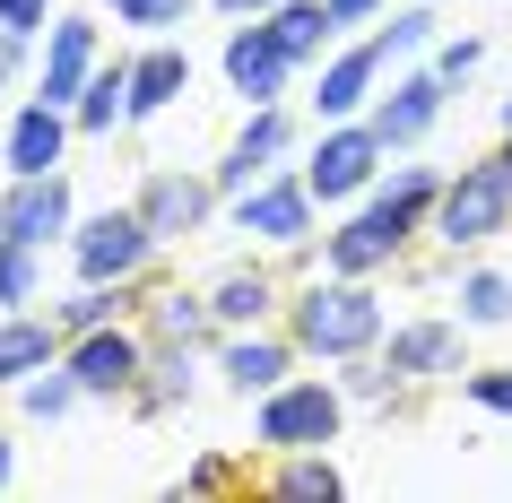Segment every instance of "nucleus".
I'll return each instance as SVG.
<instances>
[{
	"instance_id": "obj_10",
	"label": "nucleus",
	"mask_w": 512,
	"mask_h": 503,
	"mask_svg": "<svg viewBox=\"0 0 512 503\" xmlns=\"http://www.w3.org/2000/svg\"><path fill=\"white\" fill-rule=\"evenodd\" d=\"M217 79H226V96H243V105H287L296 79H304V61L278 44L270 18H235L226 44H217Z\"/></svg>"
},
{
	"instance_id": "obj_41",
	"label": "nucleus",
	"mask_w": 512,
	"mask_h": 503,
	"mask_svg": "<svg viewBox=\"0 0 512 503\" xmlns=\"http://www.w3.org/2000/svg\"><path fill=\"white\" fill-rule=\"evenodd\" d=\"M9 486H18V443L0 434V495H9Z\"/></svg>"
},
{
	"instance_id": "obj_17",
	"label": "nucleus",
	"mask_w": 512,
	"mask_h": 503,
	"mask_svg": "<svg viewBox=\"0 0 512 503\" xmlns=\"http://www.w3.org/2000/svg\"><path fill=\"white\" fill-rule=\"evenodd\" d=\"M96 61H105V27L87 18V9H61L44 44H35V96L44 105H79V87L96 79Z\"/></svg>"
},
{
	"instance_id": "obj_13",
	"label": "nucleus",
	"mask_w": 512,
	"mask_h": 503,
	"mask_svg": "<svg viewBox=\"0 0 512 503\" xmlns=\"http://www.w3.org/2000/svg\"><path fill=\"white\" fill-rule=\"evenodd\" d=\"M61 365H70V382L87 391V408H122L139 382V365H148V321H105V330H87V339L61 347Z\"/></svg>"
},
{
	"instance_id": "obj_32",
	"label": "nucleus",
	"mask_w": 512,
	"mask_h": 503,
	"mask_svg": "<svg viewBox=\"0 0 512 503\" xmlns=\"http://www.w3.org/2000/svg\"><path fill=\"white\" fill-rule=\"evenodd\" d=\"M243 486H252V469H243L235 451H200V460H183V477L165 495L183 503V495H243Z\"/></svg>"
},
{
	"instance_id": "obj_2",
	"label": "nucleus",
	"mask_w": 512,
	"mask_h": 503,
	"mask_svg": "<svg viewBox=\"0 0 512 503\" xmlns=\"http://www.w3.org/2000/svg\"><path fill=\"white\" fill-rule=\"evenodd\" d=\"M348 391H339V373H287L278 391L252 399V451L278 460V451H330L348 434Z\"/></svg>"
},
{
	"instance_id": "obj_15",
	"label": "nucleus",
	"mask_w": 512,
	"mask_h": 503,
	"mask_svg": "<svg viewBox=\"0 0 512 503\" xmlns=\"http://www.w3.org/2000/svg\"><path fill=\"white\" fill-rule=\"evenodd\" d=\"M382 79H391L382 44H374V35H348V44H330V53L313 61V96H304V113H313V122H356V113H374Z\"/></svg>"
},
{
	"instance_id": "obj_20",
	"label": "nucleus",
	"mask_w": 512,
	"mask_h": 503,
	"mask_svg": "<svg viewBox=\"0 0 512 503\" xmlns=\"http://www.w3.org/2000/svg\"><path fill=\"white\" fill-rule=\"evenodd\" d=\"M209 313H217V330H261V321L287 313V278H278L270 261L217 269V278H209Z\"/></svg>"
},
{
	"instance_id": "obj_12",
	"label": "nucleus",
	"mask_w": 512,
	"mask_h": 503,
	"mask_svg": "<svg viewBox=\"0 0 512 503\" xmlns=\"http://www.w3.org/2000/svg\"><path fill=\"white\" fill-rule=\"evenodd\" d=\"M278 165H304V122L287 105H243V131L217 148V191L235 200V191H252L261 174H278Z\"/></svg>"
},
{
	"instance_id": "obj_36",
	"label": "nucleus",
	"mask_w": 512,
	"mask_h": 503,
	"mask_svg": "<svg viewBox=\"0 0 512 503\" xmlns=\"http://www.w3.org/2000/svg\"><path fill=\"white\" fill-rule=\"evenodd\" d=\"M426 61H434V70H443L452 87H469V79L486 70V35H443V44H434Z\"/></svg>"
},
{
	"instance_id": "obj_11",
	"label": "nucleus",
	"mask_w": 512,
	"mask_h": 503,
	"mask_svg": "<svg viewBox=\"0 0 512 503\" xmlns=\"http://www.w3.org/2000/svg\"><path fill=\"white\" fill-rule=\"evenodd\" d=\"M452 96H460V87L443 79L434 61H408V70H391V79H382V96H374V113H365V122L382 131V148H391V157H408V148H426V139H434V122L452 113Z\"/></svg>"
},
{
	"instance_id": "obj_28",
	"label": "nucleus",
	"mask_w": 512,
	"mask_h": 503,
	"mask_svg": "<svg viewBox=\"0 0 512 503\" xmlns=\"http://www.w3.org/2000/svg\"><path fill=\"white\" fill-rule=\"evenodd\" d=\"M452 304H460V321H469V330H504V321H512V278H504L495 261H460Z\"/></svg>"
},
{
	"instance_id": "obj_38",
	"label": "nucleus",
	"mask_w": 512,
	"mask_h": 503,
	"mask_svg": "<svg viewBox=\"0 0 512 503\" xmlns=\"http://www.w3.org/2000/svg\"><path fill=\"white\" fill-rule=\"evenodd\" d=\"M330 9V35H339V44H348V35H365L382 18V9H391V0H322Z\"/></svg>"
},
{
	"instance_id": "obj_22",
	"label": "nucleus",
	"mask_w": 512,
	"mask_h": 503,
	"mask_svg": "<svg viewBox=\"0 0 512 503\" xmlns=\"http://www.w3.org/2000/svg\"><path fill=\"white\" fill-rule=\"evenodd\" d=\"M61 330L53 313L35 304V313H0V391H18V382H35V373H53L61 365Z\"/></svg>"
},
{
	"instance_id": "obj_29",
	"label": "nucleus",
	"mask_w": 512,
	"mask_h": 503,
	"mask_svg": "<svg viewBox=\"0 0 512 503\" xmlns=\"http://www.w3.org/2000/svg\"><path fill=\"white\" fill-rule=\"evenodd\" d=\"M270 27H278V44H287L304 70H313V61L339 44V35H330V9H322V0H278V9H270Z\"/></svg>"
},
{
	"instance_id": "obj_4",
	"label": "nucleus",
	"mask_w": 512,
	"mask_h": 503,
	"mask_svg": "<svg viewBox=\"0 0 512 503\" xmlns=\"http://www.w3.org/2000/svg\"><path fill=\"white\" fill-rule=\"evenodd\" d=\"M426 235L452 252V261H469V252H486L495 235H512V174L495 157L460 165V174H443V200H434Z\"/></svg>"
},
{
	"instance_id": "obj_14",
	"label": "nucleus",
	"mask_w": 512,
	"mask_h": 503,
	"mask_svg": "<svg viewBox=\"0 0 512 503\" xmlns=\"http://www.w3.org/2000/svg\"><path fill=\"white\" fill-rule=\"evenodd\" d=\"M209 373H217V391H235L243 408L261 391H278L287 373H304V347L287 339V321H261V330H226V339L209 347Z\"/></svg>"
},
{
	"instance_id": "obj_37",
	"label": "nucleus",
	"mask_w": 512,
	"mask_h": 503,
	"mask_svg": "<svg viewBox=\"0 0 512 503\" xmlns=\"http://www.w3.org/2000/svg\"><path fill=\"white\" fill-rule=\"evenodd\" d=\"M53 18H61L53 0H0V27L18 35V44H44V27H53Z\"/></svg>"
},
{
	"instance_id": "obj_16",
	"label": "nucleus",
	"mask_w": 512,
	"mask_h": 503,
	"mask_svg": "<svg viewBox=\"0 0 512 503\" xmlns=\"http://www.w3.org/2000/svg\"><path fill=\"white\" fill-rule=\"evenodd\" d=\"M79 226V200H70V174H0V243H35V252H61Z\"/></svg>"
},
{
	"instance_id": "obj_9",
	"label": "nucleus",
	"mask_w": 512,
	"mask_h": 503,
	"mask_svg": "<svg viewBox=\"0 0 512 503\" xmlns=\"http://www.w3.org/2000/svg\"><path fill=\"white\" fill-rule=\"evenodd\" d=\"M131 209L157 226V243L174 252V243L191 235H217L226 226V191H217V174H191V165H148L131 191Z\"/></svg>"
},
{
	"instance_id": "obj_39",
	"label": "nucleus",
	"mask_w": 512,
	"mask_h": 503,
	"mask_svg": "<svg viewBox=\"0 0 512 503\" xmlns=\"http://www.w3.org/2000/svg\"><path fill=\"white\" fill-rule=\"evenodd\" d=\"M27 53H35V44H18V35L0 27V87H18V70H27Z\"/></svg>"
},
{
	"instance_id": "obj_5",
	"label": "nucleus",
	"mask_w": 512,
	"mask_h": 503,
	"mask_svg": "<svg viewBox=\"0 0 512 503\" xmlns=\"http://www.w3.org/2000/svg\"><path fill=\"white\" fill-rule=\"evenodd\" d=\"M226 235H252L261 252H313L322 243V200L304 183V165H278L252 191H235L226 200Z\"/></svg>"
},
{
	"instance_id": "obj_24",
	"label": "nucleus",
	"mask_w": 512,
	"mask_h": 503,
	"mask_svg": "<svg viewBox=\"0 0 512 503\" xmlns=\"http://www.w3.org/2000/svg\"><path fill=\"white\" fill-rule=\"evenodd\" d=\"M139 321H148V339H183V347H217L226 339L217 313H209V287H157V278H148Z\"/></svg>"
},
{
	"instance_id": "obj_7",
	"label": "nucleus",
	"mask_w": 512,
	"mask_h": 503,
	"mask_svg": "<svg viewBox=\"0 0 512 503\" xmlns=\"http://www.w3.org/2000/svg\"><path fill=\"white\" fill-rule=\"evenodd\" d=\"M382 165H391V148L365 113L356 122H313V139H304V183H313L322 209H356L382 183Z\"/></svg>"
},
{
	"instance_id": "obj_40",
	"label": "nucleus",
	"mask_w": 512,
	"mask_h": 503,
	"mask_svg": "<svg viewBox=\"0 0 512 503\" xmlns=\"http://www.w3.org/2000/svg\"><path fill=\"white\" fill-rule=\"evenodd\" d=\"M209 9H217V18H270L278 0H209Z\"/></svg>"
},
{
	"instance_id": "obj_33",
	"label": "nucleus",
	"mask_w": 512,
	"mask_h": 503,
	"mask_svg": "<svg viewBox=\"0 0 512 503\" xmlns=\"http://www.w3.org/2000/svg\"><path fill=\"white\" fill-rule=\"evenodd\" d=\"M18 408H27V425H61L70 408H87V391L70 382V365L35 373V382H18Z\"/></svg>"
},
{
	"instance_id": "obj_26",
	"label": "nucleus",
	"mask_w": 512,
	"mask_h": 503,
	"mask_svg": "<svg viewBox=\"0 0 512 503\" xmlns=\"http://www.w3.org/2000/svg\"><path fill=\"white\" fill-rule=\"evenodd\" d=\"M139 304H148V287H96V278H79V287L53 295L44 313H53L61 339H87V330H105V321H139Z\"/></svg>"
},
{
	"instance_id": "obj_34",
	"label": "nucleus",
	"mask_w": 512,
	"mask_h": 503,
	"mask_svg": "<svg viewBox=\"0 0 512 503\" xmlns=\"http://www.w3.org/2000/svg\"><path fill=\"white\" fill-rule=\"evenodd\" d=\"M113 27H139V35H183L191 9H209V0H105Z\"/></svg>"
},
{
	"instance_id": "obj_3",
	"label": "nucleus",
	"mask_w": 512,
	"mask_h": 503,
	"mask_svg": "<svg viewBox=\"0 0 512 503\" xmlns=\"http://www.w3.org/2000/svg\"><path fill=\"white\" fill-rule=\"evenodd\" d=\"M70 278H96V287H148L165 261L157 226L131 209V200H113V209H79V226H70Z\"/></svg>"
},
{
	"instance_id": "obj_23",
	"label": "nucleus",
	"mask_w": 512,
	"mask_h": 503,
	"mask_svg": "<svg viewBox=\"0 0 512 503\" xmlns=\"http://www.w3.org/2000/svg\"><path fill=\"white\" fill-rule=\"evenodd\" d=\"M70 122H79V139H113V131H131V122H139V113H131V53L96 61V79L79 87Z\"/></svg>"
},
{
	"instance_id": "obj_8",
	"label": "nucleus",
	"mask_w": 512,
	"mask_h": 503,
	"mask_svg": "<svg viewBox=\"0 0 512 503\" xmlns=\"http://www.w3.org/2000/svg\"><path fill=\"white\" fill-rule=\"evenodd\" d=\"M374 356L400 373V391H443V382L469 373V321L460 313H408V321L382 330Z\"/></svg>"
},
{
	"instance_id": "obj_18",
	"label": "nucleus",
	"mask_w": 512,
	"mask_h": 503,
	"mask_svg": "<svg viewBox=\"0 0 512 503\" xmlns=\"http://www.w3.org/2000/svg\"><path fill=\"white\" fill-rule=\"evenodd\" d=\"M70 139H79L70 105H44V96H18V113H9V131H0V174H61V165H70Z\"/></svg>"
},
{
	"instance_id": "obj_1",
	"label": "nucleus",
	"mask_w": 512,
	"mask_h": 503,
	"mask_svg": "<svg viewBox=\"0 0 512 503\" xmlns=\"http://www.w3.org/2000/svg\"><path fill=\"white\" fill-rule=\"evenodd\" d=\"M287 339L304 347V365H348V356H374L391 313H382L374 278H339V269H313L304 287H287Z\"/></svg>"
},
{
	"instance_id": "obj_21",
	"label": "nucleus",
	"mask_w": 512,
	"mask_h": 503,
	"mask_svg": "<svg viewBox=\"0 0 512 503\" xmlns=\"http://www.w3.org/2000/svg\"><path fill=\"white\" fill-rule=\"evenodd\" d=\"M191 96V53H183V35H148L131 53V113L139 122H157V113H174Z\"/></svg>"
},
{
	"instance_id": "obj_25",
	"label": "nucleus",
	"mask_w": 512,
	"mask_h": 503,
	"mask_svg": "<svg viewBox=\"0 0 512 503\" xmlns=\"http://www.w3.org/2000/svg\"><path fill=\"white\" fill-rule=\"evenodd\" d=\"M261 495H278V503H339L348 495V469H339L330 451H278V460H261Z\"/></svg>"
},
{
	"instance_id": "obj_42",
	"label": "nucleus",
	"mask_w": 512,
	"mask_h": 503,
	"mask_svg": "<svg viewBox=\"0 0 512 503\" xmlns=\"http://www.w3.org/2000/svg\"><path fill=\"white\" fill-rule=\"evenodd\" d=\"M504 131H512V96H504Z\"/></svg>"
},
{
	"instance_id": "obj_35",
	"label": "nucleus",
	"mask_w": 512,
	"mask_h": 503,
	"mask_svg": "<svg viewBox=\"0 0 512 503\" xmlns=\"http://www.w3.org/2000/svg\"><path fill=\"white\" fill-rule=\"evenodd\" d=\"M460 399H469L478 417H504L512 425V365H469V373H460Z\"/></svg>"
},
{
	"instance_id": "obj_30",
	"label": "nucleus",
	"mask_w": 512,
	"mask_h": 503,
	"mask_svg": "<svg viewBox=\"0 0 512 503\" xmlns=\"http://www.w3.org/2000/svg\"><path fill=\"white\" fill-rule=\"evenodd\" d=\"M339 373V391H348V408H408L417 391H400V373L382 365V356H348V365H330Z\"/></svg>"
},
{
	"instance_id": "obj_31",
	"label": "nucleus",
	"mask_w": 512,
	"mask_h": 503,
	"mask_svg": "<svg viewBox=\"0 0 512 503\" xmlns=\"http://www.w3.org/2000/svg\"><path fill=\"white\" fill-rule=\"evenodd\" d=\"M35 304H44V252L0 243V313H35Z\"/></svg>"
},
{
	"instance_id": "obj_6",
	"label": "nucleus",
	"mask_w": 512,
	"mask_h": 503,
	"mask_svg": "<svg viewBox=\"0 0 512 503\" xmlns=\"http://www.w3.org/2000/svg\"><path fill=\"white\" fill-rule=\"evenodd\" d=\"M417 235H426V217H417V209L365 191V200L339 209V226L322 235V269H339V278H382L391 261H408V243H417Z\"/></svg>"
},
{
	"instance_id": "obj_27",
	"label": "nucleus",
	"mask_w": 512,
	"mask_h": 503,
	"mask_svg": "<svg viewBox=\"0 0 512 503\" xmlns=\"http://www.w3.org/2000/svg\"><path fill=\"white\" fill-rule=\"evenodd\" d=\"M365 35L382 44V61H391V70H408V61H426L434 44H443V18H434V0H391Z\"/></svg>"
},
{
	"instance_id": "obj_19",
	"label": "nucleus",
	"mask_w": 512,
	"mask_h": 503,
	"mask_svg": "<svg viewBox=\"0 0 512 503\" xmlns=\"http://www.w3.org/2000/svg\"><path fill=\"white\" fill-rule=\"evenodd\" d=\"M200 382H209V347H183V339H148V365H139L131 382V417H183L191 399H200Z\"/></svg>"
}]
</instances>
